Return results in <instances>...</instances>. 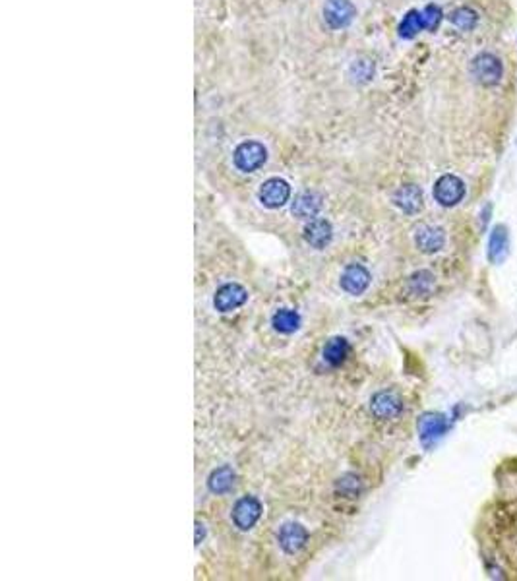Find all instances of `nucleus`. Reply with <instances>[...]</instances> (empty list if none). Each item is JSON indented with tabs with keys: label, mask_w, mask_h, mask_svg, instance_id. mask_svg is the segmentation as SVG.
Segmentation results:
<instances>
[{
	"label": "nucleus",
	"mask_w": 517,
	"mask_h": 581,
	"mask_svg": "<svg viewBox=\"0 0 517 581\" xmlns=\"http://www.w3.org/2000/svg\"><path fill=\"white\" fill-rule=\"evenodd\" d=\"M268 159V150L263 148V144L256 142V140H248L242 144L237 145V150L232 153V161L234 167L242 171V173H254L260 167L266 163Z\"/></svg>",
	"instance_id": "1"
},
{
	"label": "nucleus",
	"mask_w": 517,
	"mask_h": 581,
	"mask_svg": "<svg viewBox=\"0 0 517 581\" xmlns=\"http://www.w3.org/2000/svg\"><path fill=\"white\" fill-rule=\"evenodd\" d=\"M471 72L477 78V82L487 85V88H492V85H498L502 80V62L496 54L480 53L473 59Z\"/></svg>",
	"instance_id": "2"
},
{
	"label": "nucleus",
	"mask_w": 517,
	"mask_h": 581,
	"mask_svg": "<svg viewBox=\"0 0 517 581\" xmlns=\"http://www.w3.org/2000/svg\"><path fill=\"white\" fill-rule=\"evenodd\" d=\"M436 202L444 208H453L465 198V182L458 174H442L434 184Z\"/></svg>",
	"instance_id": "3"
},
{
	"label": "nucleus",
	"mask_w": 517,
	"mask_h": 581,
	"mask_svg": "<svg viewBox=\"0 0 517 581\" xmlns=\"http://www.w3.org/2000/svg\"><path fill=\"white\" fill-rule=\"evenodd\" d=\"M258 196H260V202H262L266 208L278 210V208H283V205L289 202V198H291V186H289V182L283 181V179L273 176V179H268V181L260 186Z\"/></svg>",
	"instance_id": "4"
},
{
	"label": "nucleus",
	"mask_w": 517,
	"mask_h": 581,
	"mask_svg": "<svg viewBox=\"0 0 517 581\" xmlns=\"http://www.w3.org/2000/svg\"><path fill=\"white\" fill-rule=\"evenodd\" d=\"M357 8L351 0H328L323 6V20L331 30H343L355 20Z\"/></svg>",
	"instance_id": "5"
},
{
	"label": "nucleus",
	"mask_w": 517,
	"mask_h": 581,
	"mask_svg": "<svg viewBox=\"0 0 517 581\" xmlns=\"http://www.w3.org/2000/svg\"><path fill=\"white\" fill-rule=\"evenodd\" d=\"M262 515V504L254 496H244L240 498L232 508V521L240 531H248L256 525V521Z\"/></svg>",
	"instance_id": "6"
},
{
	"label": "nucleus",
	"mask_w": 517,
	"mask_h": 581,
	"mask_svg": "<svg viewBox=\"0 0 517 581\" xmlns=\"http://www.w3.org/2000/svg\"><path fill=\"white\" fill-rule=\"evenodd\" d=\"M403 409V401L398 393L391 392V390H384L378 392L370 401V411L374 413V417L388 421V419H396Z\"/></svg>",
	"instance_id": "7"
},
{
	"label": "nucleus",
	"mask_w": 517,
	"mask_h": 581,
	"mask_svg": "<svg viewBox=\"0 0 517 581\" xmlns=\"http://www.w3.org/2000/svg\"><path fill=\"white\" fill-rule=\"evenodd\" d=\"M248 299V291L239 283H227L223 287L218 289V293L213 297V306L219 312H231L242 306Z\"/></svg>",
	"instance_id": "8"
},
{
	"label": "nucleus",
	"mask_w": 517,
	"mask_h": 581,
	"mask_svg": "<svg viewBox=\"0 0 517 581\" xmlns=\"http://www.w3.org/2000/svg\"><path fill=\"white\" fill-rule=\"evenodd\" d=\"M370 285V272L364 265L349 264L341 273V289L349 294H362Z\"/></svg>",
	"instance_id": "9"
},
{
	"label": "nucleus",
	"mask_w": 517,
	"mask_h": 581,
	"mask_svg": "<svg viewBox=\"0 0 517 581\" xmlns=\"http://www.w3.org/2000/svg\"><path fill=\"white\" fill-rule=\"evenodd\" d=\"M415 244L420 252L424 254H436L444 248L446 244V233L440 227L432 225H420L415 231Z\"/></svg>",
	"instance_id": "10"
},
{
	"label": "nucleus",
	"mask_w": 517,
	"mask_h": 581,
	"mask_svg": "<svg viewBox=\"0 0 517 581\" xmlns=\"http://www.w3.org/2000/svg\"><path fill=\"white\" fill-rule=\"evenodd\" d=\"M393 204L398 205L399 210L409 215H415L422 210L424 204V196H422V190L417 184H403L396 190L393 194Z\"/></svg>",
	"instance_id": "11"
},
{
	"label": "nucleus",
	"mask_w": 517,
	"mask_h": 581,
	"mask_svg": "<svg viewBox=\"0 0 517 581\" xmlns=\"http://www.w3.org/2000/svg\"><path fill=\"white\" fill-rule=\"evenodd\" d=\"M279 546L287 552V554H297V552L307 544L308 533L307 529L302 527L300 523H285L283 527L279 529Z\"/></svg>",
	"instance_id": "12"
},
{
	"label": "nucleus",
	"mask_w": 517,
	"mask_h": 581,
	"mask_svg": "<svg viewBox=\"0 0 517 581\" xmlns=\"http://www.w3.org/2000/svg\"><path fill=\"white\" fill-rule=\"evenodd\" d=\"M331 236H333V229H331L330 221H326V219H312L304 227V241L312 248H326L330 244Z\"/></svg>",
	"instance_id": "13"
},
{
	"label": "nucleus",
	"mask_w": 517,
	"mask_h": 581,
	"mask_svg": "<svg viewBox=\"0 0 517 581\" xmlns=\"http://www.w3.org/2000/svg\"><path fill=\"white\" fill-rule=\"evenodd\" d=\"M322 196H320L318 192L308 190V192H302V194H299V196L295 198L291 212L295 217L312 219L318 215L320 210H322Z\"/></svg>",
	"instance_id": "14"
},
{
	"label": "nucleus",
	"mask_w": 517,
	"mask_h": 581,
	"mask_svg": "<svg viewBox=\"0 0 517 581\" xmlns=\"http://www.w3.org/2000/svg\"><path fill=\"white\" fill-rule=\"evenodd\" d=\"M446 429H448V421L440 413H427L419 419V434L424 444H432L434 440L442 436Z\"/></svg>",
	"instance_id": "15"
},
{
	"label": "nucleus",
	"mask_w": 517,
	"mask_h": 581,
	"mask_svg": "<svg viewBox=\"0 0 517 581\" xmlns=\"http://www.w3.org/2000/svg\"><path fill=\"white\" fill-rule=\"evenodd\" d=\"M508 250H510L508 229L504 225L494 227V231L490 233V241H488V260L492 264H500L508 256Z\"/></svg>",
	"instance_id": "16"
},
{
	"label": "nucleus",
	"mask_w": 517,
	"mask_h": 581,
	"mask_svg": "<svg viewBox=\"0 0 517 581\" xmlns=\"http://www.w3.org/2000/svg\"><path fill=\"white\" fill-rule=\"evenodd\" d=\"M232 484H234V471L229 465L215 469L208 479V489L213 494H225V492L231 491Z\"/></svg>",
	"instance_id": "17"
},
{
	"label": "nucleus",
	"mask_w": 517,
	"mask_h": 581,
	"mask_svg": "<svg viewBox=\"0 0 517 581\" xmlns=\"http://www.w3.org/2000/svg\"><path fill=\"white\" fill-rule=\"evenodd\" d=\"M271 324H273V328H275L278 332L292 333L299 330L300 316L295 312V310L281 309L273 314V318H271Z\"/></svg>",
	"instance_id": "18"
},
{
	"label": "nucleus",
	"mask_w": 517,
	"mask_h": 581,
	"mask_svg": "<svg viewBox=\"0 0 517 581\" xmlns=\"http://www.w3.org/2000/svg\"><path fill=\"white\" fill-rule=\"evenodd\" d=\"M349 353V343L343 337H333L326 343L323 347V359L326 363H330L331 366H338L345 361V357Z\"/></svg>",
	"instance_id": "19"
},
{
	"label": "nucleus",
	"mask_w": 517,
	"mask_h": 581,
	"mask_svg": "<svg viewBox=\"0 0 517 581\" xmlns=\"http://www.w3.org/2000/svg\"><path fill=\"white\" fill-rule=\"evenodd\" d=\"M450 22L461 31H473L479 23V14L469 6L456 8L450 14Z\"/></svg>",
	"instance_id": "20"
},
{
	"label": "nucleus",
	"mask_w": 517,
	"mask_h": 581,
	"mask_svg": "<svg viewBox=\"0 0 517 581\" xmlns=\"http://www.w3.org/2000/svg\"><path fill=\"white\" fill-rule=\"evenodd\" d=\"M424 30V23H422V14L419 10H409L405 18L399 23V37L412 39L419 31Z\"/></svg>",
	"instance_id": "21"
},
{
	"label": "nucleus",
	"mask_w": 517,
	"mask_h": 581,
	"mask_svg": "<svg viewBox=\"0 0 517 581\" xmlns=\"http://www.w3.org/2000/svg\"><path fill=\"white\" fill-rule=\"evenodd\" d=\"M411 289L415 294H424L428 293L432 285H434V275L430 272H419L411 277Z\"/></svg>",
	"instance_id": "22"
},
{
	"label": "nucleus",
	"mask_w": 517,
	"mask_h": 581,
	"mask_svg": "<svg viewBox=\"0 0 517 581\" xmlns=\"http://www.w3.org/2000/svg\"><path fill=\"white\" fill-rule=\"evenodd\" d=\"M420 14H422L424 30L428 31H434L440 25V22H442V10H440V6H436V4H428L424 10H420Z\"/></svg>",
	"instance_id": "23"
},
{
	"label": "nucleus",
	"mask_w": 517,
	"mask_h": 581,
	"mask_svg": "<svg viewBox=\"0 0 517 581\" xmlns=\"http://www.w3.org/2000/svg\"><path fill=\"white\" fill-rule=\"evenodd\" d=\"M351 76L357 82H368L374 76V64L370 61H355L351 66Z\"/></svg>",
	"instance_id": "24"
},
{
	"label": "nucleus",
	"mask_w": 517,
	"mask_h": 581,
	"mask_svg": "<svg viewBox=\"0 0 517 581\" xmlns=\"http://www.w3.org/2000/svg\"><path fill=\"white\" fill-rule=\"evenodd\" d=\"M338 491H341V494L349 496V498H355L360 491V481L357 475H345L343 479H339L338 483Z\"/></svg>",
	"instance_id": "25"
}]
</instances>
